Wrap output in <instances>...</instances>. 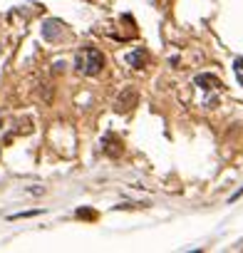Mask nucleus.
Returning a JSON list of instances; mask_svg holds the SVG:
<instances>
[{
	"instance_id": "f257e3e1",
	"label": "nucleus",
	"mask_w": 243,
	"mask_h": 253,
	"mask_svg": "<svg viewBox=\"0 0 243 253\" xmlns=\"http://www.w3.org/2000/svg\"><path fill=\"white\" fill-rule=\"evenodd\" d=\"M77 67H80V72H84V75H97V72L104 67V57H102L99 50L87 47V50H84V60L80 57V60H77Z\"/></svg>"
},
{
	"instance_id": "f03ea898",
	"label": "nucleus",
	"mask_w": 243,
	"mask_h": 253,
	"mask_svg": "<svg viewBox=\"0 0 243 253\" xmlns=\"http://www.w3.org/2000/svg\"><path fill=\"white\" fill-rule=\"evenodd\" d=\"M42 38H45V40H57V38H62V23H60V20H45V23H42Z\"/></svg>"
},
{
	"instance_id": "7ed1b4c3",
	"label": "nucleus",
	"mask_w": 243,
	"mask_h": 253,
	"mask_svg": "<svg viewBox=\"0 0 243 253\" xmlns=\"http://www.w3.org/2000/svg\"><path fill=\"white\" fill-rule=\"evenodd\" d=\"M127 60H129V65H132V67L142 70V67L147 65V52H144V50L139 47V50H134V52H132V55H129Z\"/></svg>"
},
{
	"instance_id": "20e7f679",
	"label": "nucleus",
	"mask_w": 243,
	"mask_h": 253,
	"mask_svg": "<svg viewBox=\"0 0 243 253\" xmlns=\"http://www.w3.org/2000/svg\"><path fill=\"white\" fill-rule=\"evenodd\" d=\"M236 77H238V82L243 84V57L236 60Z\"/></svg>"
}]
</instances>
